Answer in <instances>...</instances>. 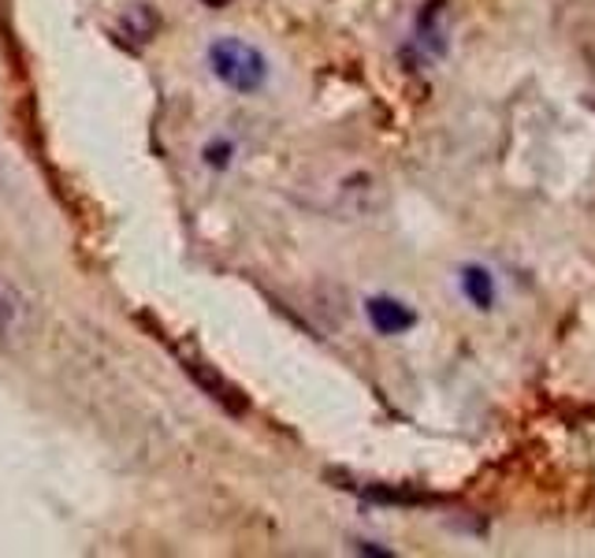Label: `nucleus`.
<instances>
[{"label": "nucleus", "instance_id": "obj_1", "mask_svg": "<svg viewBox=\"0 0 595 558\" xmlns=\"http://www.w3.org/2000/svg\"><path fill=\"white\" fill-rule=\"evenodd\" d=\"M205 56H209L212 75L234 94H258L269 83V56L242 38H217Z\"/></svg>", "mask_w": 595, "mask_h": 558}, {"label": "nucleus", "instance_id": "obj_2", "mask_svg": "<svg viewBox=\"0 0 595 558\" xmlns=\"http://www.w3.org/2000/svg\"><path fill=\"white\" fill-rule=\"evenodd\" d=\"M365 313H368V324L379 331V335H406L409 328L417 324V313L398 298H387V294H376V298L365 302Z\"/></svg>", "mask_w": 595, "mask_h": 558}, {"label": "nucleus", "instance_id": "obj_3", "mask_svg": "<svg viewBox=\"0 0 595 558\" xmlns=\"http://www.w3.org/2000/svg\"><path fill=\"white\" fill-rule=\"evenodd\" d=\"M30 324V298L0 280V339H19Z\"/></svg>", "mask_w": 595, "mask_h": 558}, {"label": "nucleus", "instance_id": "obj_4", "mask_svg": "<svg viewBox=\"0 0 595 558\" xmlns=\"http://www.w3.org/2000/svg\"><path fill=\"white\" fill-rule=\"evenodd\" d=\"M119 38L123 42H131V45H149L153 38H157V30H160V15L153 12V4H127L119 12Z\"/></svg>", "mask_w": 595, "mask_h": 558}, {"label": "nucleus", "instance_id": "obj_5", "mask_svg": "<svg viewBox=\"0 0 595 558\" xmlns=\"http://www.w3.org/2000/svg\"><path fill=\"white\" fill-rule=\"evenodd\" d=\"M182 369H187L190 377L198 380L201 388L209 391L212 399H217V402H220V406H223V410H228V413H246V399H242V391H234L231 383L223 380L220 372H212V369H209V365H205V361H182Z\"/></svg>", "mask_w": 595, "mask_h": 558}, {"label": "nucleus", "instance_id": "obj_6", "mask_svg": "<svg viewBox=\"0 0 595 558\" xmlns=\"http://www.w3.org/2000/svg\"><path fill=\"white\" fill-rule=\"evenodd\" d=\"M461 294L473 302V309L488 313L491 306H495V280H491L488 269L466 265V269H461Z\"/></svg>", "mask_w": 595, "mask_h": 558}, {"label": "nucleus", "instance_id": "obj_7", "mask_svg": "<svg viewBox=\"0 0 595 558\" xmlns=\"http://www.w3.org/2000/svg\"><path fill=\"white\" fill-rule=\"evenodd\" d=\"M443 15H447L443 0H428L425 12H420V19H417L420 45H428L436 56H443V49H447V27H443Z\"/></svg>", "mask_w": 595, "mask_h": 558}, {"label": "nucleus", "instance_id": "obj_8", "mask_svg": "<svg viewBox=\"0 0 595 558\" xmlns=\"http://www.w3.org/2000/svg\"><path fill=\"white\" fill-rule=\"evenodd\" d=\"M231 157H234V146H231L228 138L209 141V146L201 149V160H205V165H209V168H217V171L228 168V165H231Z\"/></svg>", "mask_w": 595, "mask_h": 558}, {"label": "nucleus", "instance_id": "obj_9", "mask_svg": "<svg viewBox=\"0 0 595 558\" xmlns=\"http://www.w3.org/2000/svg\"><path fill=\"white\" fill-rule=\"evenodd\" d=\"M357 551H362V555H379V558L392 555V551H384V547H373V544H357Z\"/></svg>", "mask_w": 595, "mask_h": 558}, {"label": "nucleus", "instance_id": "obj_10", "mask_svg": "<svg viewBox=\"0 0 595 558\" xmlns=\"http://www.w3.org/2000/svg\"><path fill=\"white\" fill-rule=\"evenodd\" d=\"M201 4H205V8H228L231 0H201Z\"/></svg>", "mask_w": 595, "mask_h": 558}]
</instances>
